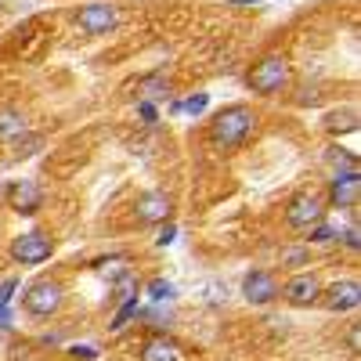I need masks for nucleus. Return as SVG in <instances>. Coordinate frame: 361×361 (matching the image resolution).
<instances>
[{
  "instance_id": "obj_1",
  "label": "nucleus",
  "mask_w": 361,
  "mask_h": 361,
  "mask_svg": "<svg viewBox=\"0 0 361 361\" xmlns=\"http://www.w3.org/2000/svg\"><path fill=\"white\" fill-rule=\"evenodd\" d=\"M257 127V112L250 105H228L214 116V123H209V141L217 148H238Z\"/></svg>"
},
{
  "instance_id": "obj_2",
  "label": "nucleus",
  "mask_w": 361,
  "mask_h": 361,
  "mask_svg": "<svg viewBox=\"0 0 361 361\" xmlns=\"http://www.w3.org/2000/svg\"><path fill=\"white\" fill-rule=\"evenodd\" d=\"M62 304H66V289H62V282H51V279L25 286V293H22V307L33 318H51L62 311Z\"/></svg>"
},
{
  "instance_id": "obj_3",
  "label": "nucleus",
  "mask_w": 361,
  "mask_h": 361,
  "mask_svg": "<svg viewBox=\"0 0 361 361\" xmlns=\"http://www.w3.org/2000/svg\"><path fill=\"white\" fill-rule=\"evenodd\" d=\"M246 83L257 90V94H279V90L289 83V62L282 54H264L260 62L250 69Z\"/></svg>"
},
{
  "instance_id": "obj_4",
  "label": "nucleus",
  "mask_w": 361,
  "mask_h": 361,
  "mask_svg": "<svg viewBox=\"0 0 361 361\" xmlns=\"http://www.w3.org/2000/svg\"><path fill=\"white\" fill-rule=\"evenodd\" d=\"M325 221V199L318 192H300L289 199L286 206V224L296 228V231H304V228H314Z\"/></svg>"
},
{
  "instance_id": "obj_5",
  "label": "nucleus",
  "mask_w": 361,
  "mask_h": 361,
  "mask_svg": "<svg viewBox=\"0 0 361 361\" xmlns=\"http://www.w3.org/2000/svg\"><path fill=\"white\" fill-rule=\"evenodd\" d=\"M51 253H54V243H51L44 231H25V235L11 238V260H15V264L33 267V264L51 260Z\"/></svg>"
},
{
  "instance_id": "obj_6",
  "label": "nucleus",
  "mask_w": 361,
  "mask_h": 361,
  "mask_svg": "<svg viewBox=\"0 0 361 361\" xmlns=\"http://www.w3.org/2000/svg\"><path fill=\"white\" fill-rule=\"evenodd\" d=\"M76 25L83 29L87 37H105V33H112V29L119 25V11L112 4H105V0H94V4H83L76 11Z\"/></svg>"
},
{
  "instance_id": "obj_7",
  "label": "nucleus",
  "mask_w": 361,
  "mask_h": 361,
  "mask_svg": "<svg viewBox=\"0 0 361 361\" xmlns=\"http://www.w3.org/2000/svg\"><path fill=\"white\" fill-rule=\"evenodd\" d=\"M279 279L271 275V271H264V267H253L250 275L243 279V296L250 300L253 307H267V304H275L279 300Z\"/></svg>"
},
{
  "instance_id": "obj_8",
  "label": "nucleus",
  "mask_w": 361,
  "mask_h": 361,
  "mask_svg": "<svg viewBox=\"0 0 361 361\" xmlns=\"http://www.w3.org/2000/svg\"><path fill=\"white\" fill-rule=\"evenodd\" d=\"M4 195H8V206L15 209V214H22V217L40 214V206H44V188L37 185V180H29V177L11 180Z\"/></svg>"
},
{
  "instance_id": "obj_9",
  "label": "nucleus",
  "mask_w": 361,
  "mask_h": 361,
  "mask_svg": "<svg viewBox=\"0 0 361 361\" xmlns=\"http://www.w3.org/2000/svg\"><path fill=\"white\" fill-rule=\"evenodd\" d=\"M318 304H325L329 311H336V314H347V311H354L361 304V286L354 279H340V282H333L329 289H322Z\"/></svg>"
},
{
  "instance_id": "obj_10",
  "label": "nucleus",
  "mask_w": 361,
  "mask_h": 361,
  "mask_svg": "<svg viewBox=\"0 0 361 361\" xmlns=\"http://www.w3.org/2000/svg\"><path fill=\"white\" fill-rule=\"evenodd\" d=\"M357 192H361V173L357 170H340L333 180H329V206L336 209H354L357 206Z\"/></svg>"
},
{
  "instance_id": "obj_11",
  "label": "nucleus",
  "mask_w": 361,
  "mask_h": 361,
  "mask_svg": "<svg viewBox=\"0 0 361 361\" xmlns=\"http://www.w3.org/2000/svg\"><path fill=\"white\" fill-rule=\"evenodd\" d=\"M170 214H173V199L166 192H145L134 202V217L141 224H166Z\"/></svg>"
},
{
  "instance_id": "obj_12",
  "label": "nucleus",
  "mask_w": 361,
  "mask_h": 361,
  "mask_svg": "<svg viewBox=\"0 0 361 361\" xmlns=\"http://www.w3.org/2000/svg\"><path fill=\"white\" fill-rule=\"evenodd\" d=\"M279 296H286V304H293V307H314L322 296V282L314 275H293Z\"/></svg>"
},
{
  "instance_id": "obj_13",
  "label": "nucleus",
  "mask_w": 361,
  "mask_h": 361,
  "mask_svg": "<svg viewBox=\"0 0 361 361\" xmlns=\"http://www.w3.org/2000/svg\"><path fill=\"white\" fill-rule=\"evenodd\" d=\"M141 361H180V347L166 336H152L141 350Z\"/></svg>"
},
{
  "instance_id": "obj_14",
  "label": "nucleus",
  "mask_w": 361,
  "mask_h": 361,
  "mask_svg": "<svg viewBox=\"0 0 361 361\" xmlns=\"http://www.w3.org/2000/svg\"><path fill=\"white\" fill-rule=\"evenodd\" d=\"M25 134V119L18 112H0V141H11Z\"/></svg>"
},
{
  "instance_id": "obj_15",
  "label": "nucleus",
  "mask_w": 361,
  "mask_h": 361,
  "mask_svg": "<svg viewBox=\"0 0 361 361\" xmlns=\"http://www.w3.org/2000/svg\"><path fill=\"white\" fill-rule=\"evenodd\" d=\"M173 296V286L166 279H152L148 282V300H156V304H166V300Z\"/></svg>"
},
{
  "instance_id": "obj_16",
  "label": "nucleus",
  "mask_w": 361,
  "mask_h": 361,
  "mask_svg": "<svg viewBox=\"0 0 361 361\" xmlns=\"http://www.w3.org/2000/svg\"><path fill=\"white\" fill-rule=\"evenodd\" d=\"M15 141H18V156H37L40 148H44V137L40 134H22Z\"/></svg>"
},
{
  "instance_id": "obj_17",
  "label": "nucleus",
  "mask_w": 361,
  "mask_h": 361,
  "mask_svg": "<svg viewBox=\"0 0 361 361\" xmlns=\"http://www.w3.org/2000/svg\"><path fill=\"white\" fill-rule=\"evenodd\" d=\"M137 314V296H130V300H123V307H119V314H116V322H112V329L119 333V329H123L130 318Z\"/></svg>"
},
{
  "instance_id": "obj_18",
  "label": "nucleus",
  "mask_w": 361,
  "mask_h": 361,
  "mask_svg": "<svg viewBox=\"0 0 361 361\" xmlns=\"http://www.w3.org/2000/svg\"><path fill=\"white\" fill-rule=\"evenodd\" d=\"M206 105H209V94H195V98H188V102L173 105V112H192V116H199Z\"/></svg>"
},
{
  "instance_id": "obj_19",
  "label": "nucleus",
  "mask_w": 361,
  "mask_h": 361,
  "mask_svg": "<svg viewBox=\"0 0 361 361\" xmlns=\"http://www.w3.org/2000/svg\"><path fill=\"white\" fill-rule=\"evenodd\" d=\"M336 235H340V231H336L333 224H314V235H311V238H314V243H333Z\"/></svg>"
},
{
  "instance_id": "obj_20",
  "label": "nucleus",
  "mask_w": 361,
  "mask_h": 361,
  "mask_svg": "<svg viewBox=\"0 0 361 361\" xmlns=\"http://www.w3.org/2000/svg\"><path fill=\"white\" fill-rule=\"evenodd\" d=\"M173 235H177V228H173V224H163V231H159L156 243H159V246H170V243H173Z\"/></svg>"
},
{
  "instance_id": "obj_21",
  "label": "nucleus",
  "mask_w": 361,
  "mask_h": 361,
  "mask_svg": "<svg viewBox=\"0 0 361 361\" xmlns=\"http://www.w3.org/2000/svg\"><path fill=\"white\" fill-rule=\"evenodd\" d=\"M69 354H73V357H83V361H94V357H98V350H94V347H73Z\"/></svg>"
},
{
  "instance_id": "obj_22",
  "label": "nucleus",
  "mask_w": 361,
  "mask_h": 361,
  "mask_svg": "<svg viewBox=\"0 0 361 361\" xmlns=\"http://www.w3.org/2000/svg\"><path fill=\"white\" fill-rule=\"evenodd\" d=\"M343 243H347V250H357V246H361V238H357V228H347V231H343Z\"/></svg>"
},
{
  "instance_id": "obj_23",
  "label": "nucleus",
  "mask_w": 361,
  "mask_h": 361,
  "mask_svg": "<svg viewBox=\"0 0 361 361\" xmlns=\"http://www.w3.org/2000/svg\"><path fill=\"white\" fill-rule=\"evenodd\" d=\"M347 343H350V350H354V354L361 350V329H357V325H350V336H347Z\"/></svg>"
},
{
  "instance_id": "obj_24",
  "label": "nucleus",
  "mask_w": 361,
  "mask_h": 361,
  "mask_svg": "<svg viewBox=\"0 0 361 361\" xmlns=\"http://www.w3.org/2000/svg\"><path fill=\"white\" fill-rule=\"evenodd\" d=\"M307 260V250H289L286 253V264H304Z\"/></svg>"
},
{
  "instance_id": "obj_25",
  "label": "nucleus",
  "mask_w": 361,
  "mask_h": 361,
  "mask_svg": "<svg viewBox=\"0 0 361 361\" xmlns=\"http://www.w3.org/2000/svg\"><path fill=\"white\" fill-rule=\"evenodd\" d=\"M137 112H141V116L148 119V123H156V109L148 105V102H141V105H137Z\"/></svg>"
}]
</instances>
